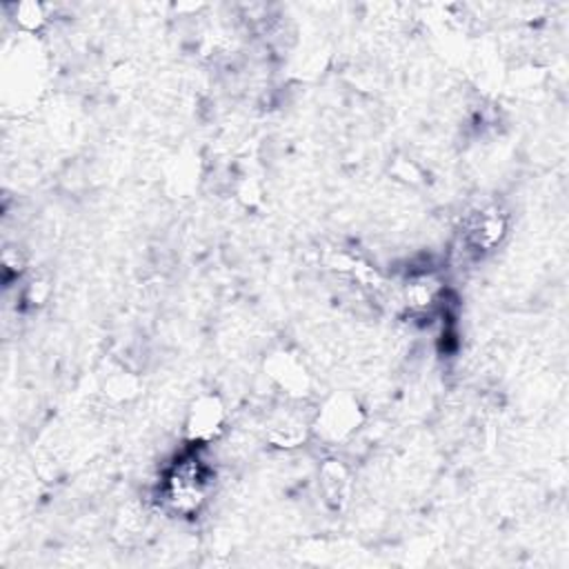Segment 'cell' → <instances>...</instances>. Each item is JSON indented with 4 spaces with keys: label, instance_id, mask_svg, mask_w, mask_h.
<instances>
[{
    "label": "cell",
    "instance_id": "6da1fadb",
    "mask_svg": "<svg viewBox=\"0 0 569 569\" xmlns=\"http://www.w3.org/2000/svg\"><path fill=\"white\" fill-rule=\"evenodd\" d=\"M207 447L187 445L160 471L156 500L160 509L176 518H193L209 502L213 489V465L202 456Z\"/></svg>",
    "mask_w": 569,
    "mask_h": 569
},
{
    "label": "cell",
    "instance_id": "7a4b0ae2",
    "mask_svg": "<svg viewBox=\"0 0 569 569\" xmlns=\"http://www.w3.org/2000/svg\"><path fill=\"white\" fill-rule=\"evenodd\" d=\"M511 218L498 200H487L471 207L462 216L460 242L469 256H487L496 251L509 236Z\"/></svg>",
    "mask_w": 569,
    "mask_h": 569
},
{
    "label": "cell",
    "instance_id": "3957f363",
    "mask_svg": "<svg viewBox=\"0 0 569 569\" xmlns=\"http://www.w3.org/2000/svg\"><path fill=\"white\" fill-rule=\"evenodd\" d=\"M365 411L360 402L349 393H336L327 398L311 420V433H318L327 445H342L356 436L362 427Z\"/></svg>",
    "mask_w": 569,
    "mask_h": 569
},
{
    "label": "cell",
    "instance_id": "277c9868",
    "mask_svg": "<svg viewBox=\"0 0 569 569\" xmlns=\"http://www.w3.org/2000/svg\"><path fill=\"white\" fill-rule=\"evenodd\" d=\"M227 429V407L218 393L198 396L184 416V440L187 445L209 447Z\"/></svg>",
    "mask_w": 569,
    "mask_h": 569
},
{
    "label": "cell",
    "instance_id": "5b68a950",
    "mask_svg": "<svg viewBox=\"0 0 569 569\" xmlns=\"http://www.w3.org/2000/svg\"><path fill=\"white\" fill-rule=\"evenodd\" d=\"M400 298L411 318H431L442 309L447 287L436 269H416L405 278Z\"/></svg>",
    "mask_w": 569,
    "mask_h": 569
},
{
    "label": "cell",
    "instance_id": "8992f818",
    "mask_svg": "<svg viewBox=\"0 0 569 569\" xmlns=\"http://www.w3.org/2000/svg\"><path fill=\"white\" fill-rule=\"evenodd\" d=\"M351 487H353V476H351V467L338 458H325L322 465L318 467V493L322 498V502L329 509H342L349 498H351Z\"/></svg>",
    "mask_w": 569,
    "mask_h": 569
},
{
    "label": "cell",
    "instance_id": "52a82bcc",
    "mask_svg": "<svg viewBox=\"0 0 569 569\" xmlns=\"http://www.w3.org/2000/svg\"><path fill=\"white\" fill-rule=\"evenodd\" d=\"M267 376L287 393L291 400H298L307 391L309 373L298 356L289 351H278L267 362Z\"/></svg>",
    "mask_w": 569,
    "mask_h": 569
},
{
    "label": "cell",
    "instance_id": "ba28073f",
    "mask_svg": "<svg viewBox=\"0 0 569 569\" xmlns=\"http://www.w3.org/2000/svg\"><path fill=\"white\" fill-rule=\"evenodd\" d=\"M13 20L16 24L24 31V33H36L42 29V24L47 22V13L42 4L36 2H22V4H13Z\"/></svg>",
    "mask_w": 569,
    "mask_h": 569
}]
</instances>
